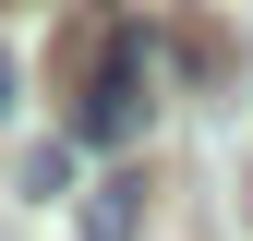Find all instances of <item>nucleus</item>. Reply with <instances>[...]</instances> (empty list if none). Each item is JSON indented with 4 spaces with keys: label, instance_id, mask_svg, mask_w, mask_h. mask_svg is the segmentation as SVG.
Instances as JSON below:
<instances>
[{
    "label": "nucleus",
    "instance_id": "f03ea898",
    "mask_svg": "<svg viewBox=\"0 0 253 241\" xmlns=\"http://www.w3.org/2000/svg\"><path fill=\"white\" fill-rule=\"evenodd\" d=\"M133 193H145V181H109V193L84 205V241H133Z\"/></svg>",
    "mask_w": 253,
    "mask_h": 241
},
{
    "label": "nucleus",
    "instance_id": "f257e3e1",
    "mask_svg": "<svg viewBox=\"0 0 253 241\" xmlns=\"http://www.w3.org/2000/svg\"><path fill=\"white\" fill-rule=\"evenodd\" d=\"M145 120H157V37H145V24H121V37L97 48V73H84L73 133H84V145H133Z\"/></svg>",
    "mask_w": 253,
    "mask_h": 241
},
{
    "label": "nucleus",
    "instance_id": "20e7f679",
    "mask_svg": "<svg viewBox=\"0 0 253 241\" xmlns=\"http://www.w3.org/2000/svg\"><path fill=\"white\" fill-rule=\"evenodd\" d=\"M0 120H12V48H0Z\"/></svg>",
    "mask_w": 253,
    "mask_h": 241
},
{
    "label": "nucleus",
    "instance_id": "7ed1b4c3",
    "mask_svg": "<svg viewBox=\"0 0 253 241\" xmlns=\"http://www.w3.org/2000/svg\"><path fill=\"white\" fill-rule=\"evenodd\" d=\"M24 193H37V205L73 193V145H37V157H24Z\"/></svg>",
    "mask_w": 253,
    "mask_h": 241
}]
</instances>
